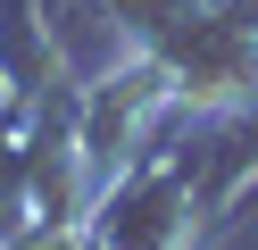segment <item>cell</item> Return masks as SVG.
I'll return each mask as SVG.
<instances>
[{"mask_svg":"<svg viewBox=\"0 0 258 250\" xmlns=\"http://www.w3.org/2000/svg\"><path fill=\"white\" fill-rule=\"evenodd\" d=\"M167 117H175V83H167V67H158L150 50H134V59H117L108 75L75 83V150H84V167H92V192H100L117 167H134L142 150L158 142Z\"/></svg>","mask_w":258,"mask_h":250,"instance_id":"7a4b0ae2","label":"cell"},{"mask_svg":"<svg viewBox=\"0 0 258 250\" xmlns=\"http://www.w3.org/2000/svg\"><path fill=\"white\" fill-rule=\"evenodd\" d=\"M208 233H217L208 225V142L191 150L150 142L84 209V250H200Z\"/></svg>","mask_w":258,"mask_h":250,"instance_id":"6da1fadb","label":"cell"}]
</instances>
